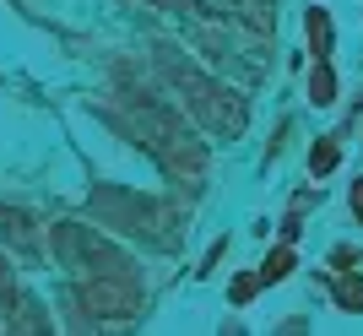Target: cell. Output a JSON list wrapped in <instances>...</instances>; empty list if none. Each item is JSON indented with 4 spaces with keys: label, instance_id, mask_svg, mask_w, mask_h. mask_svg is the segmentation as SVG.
I'll return each mask as SVG.
<instances>
[{
    "label": "cell",
    "instance_id": "1",
    "mask_svg": "<svg viewBox=\"0 0 363 336\" xmlns=\"http://www.w3.org/2000/svg\"><path fill=\"white\" fill-rule=\"evenodd\" d=\"M157 65H163V77L184 92L190 114H196L212 136H228V141L244 136V125H250V103H244L228 82H217V77H206V71H196L190 60H179V49H174V44H157Z\"/></svg>",
    "mask_w": 363,
    "mask_h": 336
},
{
    "label": "cell",
    "instance_id": "2",
    "mask_svg": "<svg viewBox=\"0 0 363 336\" xmlns=\"http://www.w3.org/2000/svg\"><path fill=\"white\" fill-rule=\"evenodd\" d=\"M130 125H136L141 147H147L174 179L201 184V174H206V147L184 130V120L168 103H141V98H130Z\"/></svg>",
    "mask_w": 363,
    "mask_h": 336
},
{
    "label": "cell",
    "instance_id": "3",
    "mask_svg": "<svg viewBox=\"0 0 363 336\" xmlns=\"http://www.w3.org/2000/svg\"><path fill=\"white\" fill-rule=\"evenodd\" d=\"M92 212L104 217L108 228H125V233H147L152 245H174L179 239V217H174V206H157V201H141L130 196V190H92Z\"/></svg>",
    "mask_w": 363,
    "mask_h": 336
},
{
    "label": "cell",
    "instance_id": "4",
    "mask_svg": "<svg viewBox=\"0 0 363 336\" xmlns=\"http://www.w3.org/2000/svg\"><path fill=\"white\" fill-rule=\"evenodd\" d=\"M76 298L87 315H104V320H130L141 315V276H76Z\"/></svg>",
    "mask_w": 363,
    "mask_h": 336
},
{
    "label": "cell",
    "instance_id": "5",
    "mask_svg": "<svg viewBox=\"0 0 363 336\" xmlns=\"http://www.w3.org/2000/svg\"><path fill=\"white\" fill-rule=\"evenodd\" d=\"M0 239L16 250V255H38V233H33V217L16 212V206H0Z\"/></svg>",
    "mask_w": 363,
    "mask_h": 336
},
{
    "label": "cell",
    "instance_id": "6",
    "mask_svg": "<svg viewBox=\"0 0 363 336\" xmlns=\"http://www.w3.org/2000/svg\"><path fill=\"white\" fill-rule=\"evenodd\" d=\"M6 336H55V320L44 315L38 298H16V315H11V331Z\"/></svg>",
    "mask_w": 363,
    "mask_h": 336
},
{
    "label": "cell",
    "instance_id": "7",
    "mask_svg": "<svg viewBox=\"0 0 363 336\" xmlns=\"http://www.w3.org/2000/svg\"><path fill=\"white\" fill-rule=\"evenodd\" d=\"M303 33H309V49H315V65H331V11L325 6H309L303 11Z\"/></svg>",
    "mask_w": 363,
    "mask_h": 336
},
{
    "label": "cell",
    "instance_id": "8",
    "mask_svg": "<svg viewBox=\"0 0 363 336\" xmlns=\"http://www.w3.org/2000/svg\"><path fill=\"white\" fill-rule=\"evenodd\" d=\"M331 293H336V304H342V315H363V271H342Z\"/></svg>",
    "mask_w": 363,
    "mask_h": 336
},
{
    "label": "cell",
    "instance_id": "9",
    "mask_svg": "<svg viewBox=\"0 0 363 336\" xmlns=\"http://www.w3.org/2000/svg\"><path fill=\"white\" fill-rule=\"evenodd\" d=\"M336 163H342V141H336V136H320L315 147H309V174H315V179H325Z\"/></svg>",
    "mask_w": 363,
    "mask_h": 336
},
{
    "label": "cell",
    "instance_id": "10",
    "mask_svg": "<svg viewBox=\"0 0 363 336\" xmlns=\"http://www.w3.org/2000/svg\"><path fill=\"white\" fill-rule=\"evenodd\" d=\"M255 276H260V282H288V276H293V245H277L272 255L260 260Z\"/></svg>",
    "mask_w": 363,
    "mask_h": 336
},
{
    "label": "cell",
    "instance_id": "11",
    "mask_svg": "<svg viewBox=\"0 0 363 336\" xmlns=\"http://www.w3.org/2000/svg\"><path fill=\"white\" fill-rule=\"evenodd\" d=\"M309 103H315V108L336 103V71H331V65H315V71H309Z\"/></svg>",
    "mask_w": 363,
    "mask_h": 336
},
{
    "label": "cell",
    "instance_id": "12",
    "mask_svg": "<svg viewBox=\"0 0 363 336\" xmlns=\"http://www.w3.org/2000/svg\"><path fill=\"white\" fill-rule=\"evenodd\" d=\"M255 293H260V276H233V288H228V298H233V304H250Z\"/></svg>",
    "mask_w": 363,
    "mask_h": 336
},
{
    "label": "cell",
    "instance_id": "13",
    "mask_svg": "<svg viewBox=\"0 0 363 336\" xmlns=\"http://www.w3.org/2000/svg\"><path fill=\"white\" fill-rule=\"evenodd\" d=\"M0 309H16V282H11V260L0 255Z\"/></svg>",
    "mask_w": 363,
    "mask_h": 336
},
{
    "label": "cell",
    "instance_id": "14",
    "mask_svg": "<svg viewBox=\"0 0 363 336\" xmlns=\"http://www.w3.org/2000/svg\"><path fill=\"white\" fill-rule=\"evenodd\" d=\"M147 6H157V11H174V16L190 11V0H147Z\"/></svg>",
    "mask_w": 363,
    "mask_h": 336
},
{
    "label": "cell",
    "instance_id": "15",
    "mask_svg": "<svg viewBox=\"0 0 363 336\" xmlns=\"http://www.w3.org/2000/svg\"><path fill=\"white\" fill-rule=\"evenodd\" d=\"M277 336H309V320H303V315H293V320L282 325V331H277Z\"/></svg>",
    "mask_w": 363,
    "mask_h": 336
},
{
    "label": "cell",
    "instance_id": "16",
    "mask_svg": "<svg viewBox=\"0 0 363 336\" xmlns=\"http://www.w3.org/2000/svg\"><path fill=\"white\" fill-rule=\"evenodd\" d=\"M347 201H352V217H358V223H363V179L352 184V196H347Z\"/></svg>",
    "mask_w": 363,
    "mask_h": 336
}]
</instances>
